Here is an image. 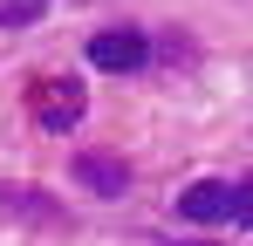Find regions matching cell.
<instances>
[{"instance_id":"cell-3","label":"cell","mask_w":253,"mask_h":246,"mask_svg":"<svg viewBox=\"0 0 253 246\" xmlns=\"http://www.w3.org/2000/svg\"><path fill=\"white\" fill-rule=\"evenodd\" d=\"M171 212H178V219H192V226H226V219H233V185L199 178V185H185V192H178Z\"/></svg>"},{"instance_id":"cell-5","label":"cell","mask_w":253,"mask_h":246,"mask_svg":"<svg viewBox=\"0 0 253 246\" xmlns=\"http://www.w3.org/2000/svg\"><path fill=\"white\" fill-rule=\"evenodd\" d=\"M233 219H240V226H253V178H240V185H233Z\"/></svg>"},{"instance_id":"cell-1","label":"cell","mask_w":253,"mask_h":246,"mask_svg":"<svg viewBox=\"0 0 253 246\" xmlns=\"http://www.w3.org/2000/svg\"><path fill=\"white\" fill-rule=\"evenodd\" d=\"M28 96H35V123H42V130H55V137H62V130H76V123H83V110H89V96L76 89V82H62V76H42Z\"/></svg>"},{"instance_id":"cell-2","label":"cell","mask_w":253,"mask_h":246,"mask_svg":"<svg viewBox=\"0 0 253 246\" xmlns=\"http://www.w3.org/2000/svg\"><path fill=\"white\" fill-rule=\"evenodd\" d=\"M76 185L83 192H96V199H124L130 192V164L117 158V151H76Z\"/></svg>"},{"instance_id":"cell-4","label":"cell","mask_w":253,"mask_h":246,"mask_svg":"<svg viewBox=\"0 0 253 246\" xmlns=\"http://www.w3.org/2000/svg\"><path fill=\"white\" fill-rule=\"evenodd\" d=\"M89 62L110 69V76H130V69L151 62V48H144V35H130V28H103V35L89 41Z\"/></svg>"},{"instance_id":"cell-6","label":"cell","mask_w":253,"mask_h":246,"mask_svg":"<svg viewBox=\"0 0 253 246\" xmlns=\"http://www.w3.org/2000/svg\"><path fill=\"white\" fill-rule=\"evenodd\" d=\"M0 199H7V205H28V212H48V199H42V192H0Z\"/></svg>"}]
</instances>
